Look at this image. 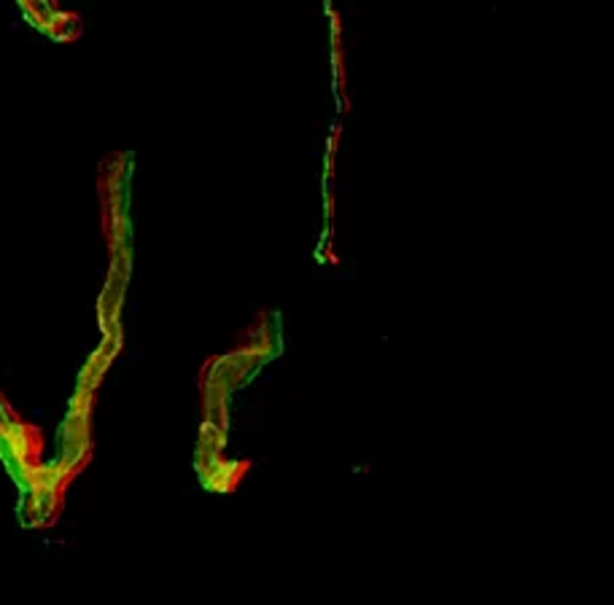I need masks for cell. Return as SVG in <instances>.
<instances>
[{
	"label": "cell",
	"mask_w": 614,
	"mask_h": 605,
	"mask_svg": "<svg viewBox=\"0 0 614 605\" xmlns=\"http://www.w3.org/2000/svg\"><path fill=\"white\" fill-rule=\"evenodd\" d=\"M243 471H245L243 463L219 461L217 466L200 471V482H202V487L213 490V493H230V490L238 487Z\"/></svg>",
	"instance_id": "6da1fadb"
},
{
	"label": "cell",
	"mask_w": 614,
	"mask_h": 605,
	"mask_svg": "<svg viewBox=\"0 0 614 605\" xmlns=\"http://www.w3.org/2000/svg\"><path fill=\"white\" fill-rule=\"evenodd\" d=\"M54 38H60V41H71V38L81 36V19L73 14H66V11H60L57 14V22L52 24V30H49Z\"/></svg>",
	"instance_id": "7a4b0ae2"
},
{
	"label": "cell",
	"mask_w": 614,
	"mask_h": 605,
	"mask_svg": "<svg viewBox=\"0 0 614 605\" xmlns=\"http://www.w3.org/2000/svg\"><path fill=\"white\" fill-rule=\"evenodd\" d=\"M122 350V331H117V334H105L103 336V345L98 347V353L103 355L105 361H113V355Z\"/></svg>",
	"instance_id": "3957f363"
},
{
	"label": "cell",
	"mask_w": 614,
	"mask_h": 605,
	"mask_svg": "<svg viewBox=\"0 0 614 605\" xmlns=\"http://www.w3.org/2000/svg\"><path fill=\"white\" fill-rule=\"evenodd\" d=\"M213 442H227V433L213 428L211 423L200 425V444H213Z\"/></svg>",
	"instance_id": "277c9868"
},
{
	"label": "cell",
	"mask_w": 614,
	"mask_h": 605,
	"mask_svg": "<svg viewBox=\"0 0 614 605\" xmlns=\"http://www.w3.org/2000/svg\"><path fill=\"white\" fill-rule=\"evenodd\" d=\"M332 208H334L332 194H326V219H332Z\"/></svg>",
	"instance_id": "5b68a950"
}]
</instances>
